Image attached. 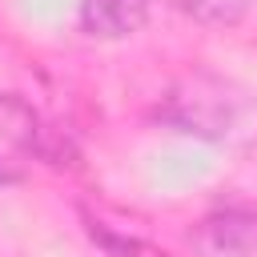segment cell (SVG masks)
Instances as JSON below:
<instances>
[{
    "instance_id": "obj_1",
    "label": "cell",
    "mask_w": 257,
    "mask_h": 257,
    "mask_svg": "<svg viewBox=\"0 0 257 257\" xmlns=\"http://www.w3.org/2000/svg\"><path fill=\"white\" fill-rule=\"evenodd\" d=\"M245 108H249V100L233 80H225L217 72H185L161 96L157 116L177 133L221 141L241 124Z\"/></svg>"
},
{
    "instance_id": "obj_2",
    "label": "cell",
    "mask_w": 257,
    "mask_h": 257,
    "mask_svg": "<svg viewBox=\"0 0 257 257\" xmlns=\"http://www.w3.org/2000/svg\"><path fill=\"white\" fill-rule=\"evenodd\" d=\"M44 153V124L32 104L0 92V177H12L24 161Z\"/></svg>"
},
{
    "instance_id": "obj_3",
    "label": "cell",
    "mask_w": 257,
    "mask_h": 257,
    "mask_svg": "<svg viewBox=\"0 0 257 257\" xmlns=\"http://www.w3.org/2000/svg\"><path fill=\"white\" fill-rule=\"evenodd\" d=\"M201 257H257V209H217L193 229Z\"/></svg>"
},
{
    "instance_id": "obj_4",
    "label": "cell",
    "mask_w": 257,
    "mask_h": 257,
    "mask_svg": "<svg viewBox=\"0 0 257 257\" xmlns=\"http://www.w3.org/2000/svg\"><path fill=\"white\" fill-rule=\"evenodd\" d=\"M153 0H80V24L96 40H120L145 28Z\"/></svg>"
}]
</instances>
